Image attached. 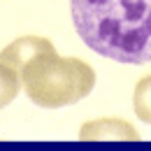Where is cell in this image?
<instances>
[{
    "label": "cell",
    "mask_w": 151,
    "mask_h": 151,
    "mask_svg": "<svg viewBox=\"0 0 151 151\" xmlns=\"http://www.w3.org/2000/svg\"><path fill=\"white\" fill-rule=\"evenodd\" d=\"M70 9L95 54L130 65L151 60V0H70Z\"/></svg>",
    "instance_id": "1"
},
{
    "label": "cell",
    "mask_w": 151,
    "mask_h": 151,
    "mask_svg": "<svg viewBox=\"0 0 151 151\" xmlns=\"http://www.w3.org/2000/svg\"><path fill=\"white\" fill-rule=\"evenodd\" d=\"M79 139L81 142H137L139 132L135 130V126L123 121V119H93L86 121L79 130Z\"/></svg>",
    "instance_id": "3"
},
{
    "label": "cell",
    "mask_w": 151,
    "mask_h": 151,
    "mask_svg": "<svg viewBox=\"0 0 151 151\" xmlns=\"http://www.w3.org/2000/svg\"><path fill=\"white\" fill-rule=\"evenodd\" d=\"M26 95L44 109H58L84 100L95 86L93 68L79 58L44 51L30 58L21 70Z\"/></svg>",
    "instance_id": "2"
},
{
    "label": "cell",
    "mask_w": 151,
    "mask_h": 151,
    "mask_svg": "<svg viewBox=\"0 0 151 151\" xmlns=\"http://www.w3.org/2000/svg\"><path fill=\"white\" fill-rule=\"evenodd\" d=\"M44 51H56L51 40L47 37H37V35H26V37H17L12 44H7L2 51H0V60L12 65L17 72L21 75L23 65L35 58L37 54H44Z\"/></svg>",
    "instance_id": "4"
},
{
    "label": "cell",
    "mask_w": 151,
    "mask_h": 151,
    "mask_svg": "<svg viewBox=\"0 0 151 151\" xmlns=\"http://www.w3.org/2000/svg\"><path fill=\"white\" fill-rule=\"evenodd\" d=\"M21 91V75L7 63L0 60V109L7 107Z\"/></svg>",
    "instance_id": "5"
},
{
    "label": "cell",
    "mask_w": 151,
    "mask_h": 151,
    "mask_svg": "<svg viewBox=\"0 0 151 151\" xmlns=\"http://www.w3.org/2000/svg\"><path fill=\"white\" fill-rule=\"evenodd\" d=\"M132 107L139 121L151 123V75L142 77L132 93Z\"/></svg>",
    "instance_id": "6"
}]
</instances>
